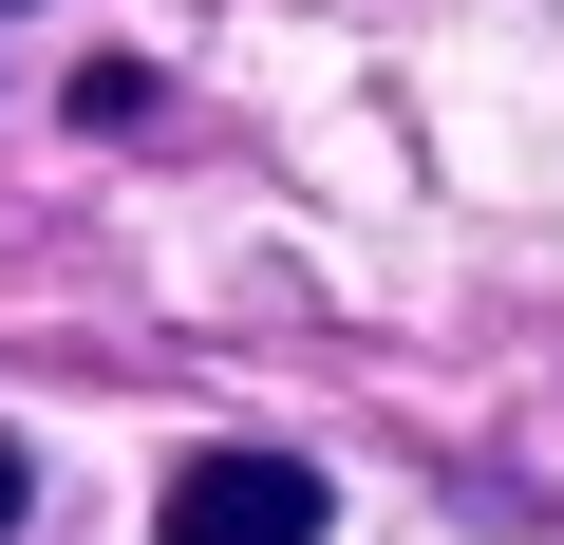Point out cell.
<instances>
[{
	"label": "cell",
	"mask_w": 564,
	"mask_h": 545,
	"mask_svg": "<svg viewBox=\"0 0 564 545\" xmlns=\"http://www.w3.org/2000/svg\"><path fill=\"white\" fill-rule=\"evenodd\" d=\"M321 526H339V489L302 451H263V433L170 451V489H151V545H321Z\"/></svg>",
	"instance_id": "cell-1"
},
{
	"label": "cell",
	"mask_w": 564,
	"mask_h": 545,
	"mask_svg": "<svg viewBox=\"0 0 564 545\" xmlns=\"http://www.w3.org/2000/svg\"><path fill=\"white\" fill-rule=\"evenodd\" d=\"M20 508H39V470H20V433H0V545H20Z\"/></svg>",
	"instance_id": "cell-2"
}]
</instances>
